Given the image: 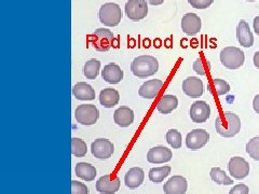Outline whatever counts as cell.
<instances>
[{"instance_id":"6da1fadb","label":"cell","mask_w":259,"mask_h":194,"mask_svg":"<svg viewBox=\"0 0 259 194\" xmlns=\"http://www.w3.org/2000/svg\"><path fill=\"white\" fill-rule=\"evenodd\" d=\"M216 132L226 138H231L241 131V120L238 115L230 111H225L215 121Z\"/></svg>"},{"instance_id":"7a4b0ae2","label":"cell","mask_w":259,"mask_h":194,"mask_svg":"<svg viewBox=\"0 0 259 194\" xmlns=\"http://www.w3.org/2000/svg\"><path fill=\"white\" fill-rule=\"evenodd\" d=\"M159 69V63L156 58L150 55L137 56L131 64L133 75L139 78H147L155 75Z\"/></svg>"},{"instance_id":"3957f363","label":"cell","mask_w":259,"mask_h":194,"mask_svg":"<svg viewBox=\"0 0 259 194\" xmlns=\"http://www.w3.org/2000/svg\"><path fill=\"white\" fill-rule=\"evenodd\" d=\"M244 61L245 55L239 47L227 46L221 52V62L228 69H238L242 67Z\"/></svg>"},{"instance_id":"277c9868","label":"cell","mask_w":259,"mask_h":194,"mask_svg":"<svg viewBox=\"0 0 259 194\" xmlns=\"http://www.w3.org/2000/svg\"><path fill=\"white\" fill-rule=\"evenodd\" d=\"M99 16L101 23L105 26L115 27L122 20V11L117 4L108 3L101 7Z\"/></svg>"},{"instance_id":"5b68a950","label":"cell","mask_w":259,"mask_h":194,"mask_svg":"<svg viewBox=\"0 0 259 194\" xmlns=\"http://www.w3.org/2000/svg\"><path fill=\"white\" fill-rule=\"evenodd\" d=\"M89 42L96 51L106 52L112 46L113 34L107 28H99L91 36H89Z\"/></svg>"},{"instance_id":"8992f818","label":"cell","mask_w":259,"mask_h":194,"mask_svg":"<svg viewBox=\"0 0 259 194\" xmlns=\"http://www.w3.org/2000/svg\"><path fill=\"white\" fill-rule=\"evenodd\" d=\"M75 118L78 123L90 126L97 122L100 118V111L94 105H80L75 111Z\"/></svg>"},{"instance_id":"52a82bcc","label":"cell","mask_w":259,"mask_h":194,"mask_svg":"<svg viewBox=\"0 0 259 194\" xmlns=\"http://www.w3.org/2000/svg\"><path fill=\"white\" fill-rule=\"evenodd\" d=\"M125 13L131 21L139 22L148 14L147 3L146 0H128L125 5Z\"/></svg>"},{"instance_id":"ba28073f","label":"cell","mask_w":259,"mask_h":194,"mask_svg":"<svg viewBox=\"0 0 259 194\" xmlns=\"http://www.w3.org/2000/svg\"><path fill=\"white\" fill-rule=\"evenodd\" d=\"M209 140V134L206 132L205 129L198 128V129H193L191 131L187 137H186V146L187 148L196 151L200 150L204 147V146L208 142Z\"/></svg>"},{"instance_id":"9c48e42d","label":"cell","mask_w":259,"mask_h":194,"mask_svg":"<svg viewBox=\"0 0 259 194\" xmlns=\"http://www.w3.org/2000/svg\"><path fill=\"white\" fill-rule=\"evenodd\" d=\"M228 169L230 175L234 178V179H244L249 174V163L241 157H234L231 158L228 163Z\"/></svg>"},{"instance_id":"30bf717a","label":"cell","mask_w":259,"mask_h":194,"mask_svg":"<svg viewBox=\"0 0 259 194\" xmlns=\"http://www.w3.org/2000/svg\"><path fill=\"white\" fill-rule=\"evenodd\" d=\"M91 152L97 159H109L115 152V147H113V143L110 140L99 138L92 142Z\"/></svg>"},{"instance_id":"8fae6325","label":"cell","mask_w":259,"mask_h":194,"mask_svg":"<svg viewBox=\"0 0 259 194\" xmlns=\"http://www.w3.org/2000/svg\"><path fill=\"white\" fill-rule=\"evenodd\" d=\"M210 117V107L204 101L193 103L190 107V118L194 123H204Z\"/></svg>"},{"instance_id":"7c38bea8","label":"cell","mask_w":259,"mask_h":194,"mask_svg":"<svg viewBox=\"0 0 259 194\" xmlns=\"http://www.w3.org/2000/svg\"><path fill=\"white\" fill-rule=\"evenodd\" d=\"M120 189V178H111L110 175L102 176L96 182V190L102 194H115Z\"/></svg>"},{"instance_id":"4fadbf2b","label":"cell","mask_w":259,"mask_h":194,"mask_svg":"<svg viewBox=\"0 0 259 194\" xmlns=\"http://www.w3.org/2000/svg\"><path fill=\"white\" fill-rule=\"evenodd\" d=\"M173 158L171 149L164 146H158V147L151 148L147 153V161L152 164H162L169 162Z\"/></svg>"},{"instance_id":"5bb4252c","label":"cell","mask_w":259,"mask_h":194,"mask_svg":"<svg viewBox=\"0 0 259 194\" xmlns=\"http://www.w3.org/2000/svg\"><path fill=\"white\" fill-rule=\"evenodd\" d=\"M188 183L186 178L176 175L169 178V179L164 183L163 191L165 194H185L187 192Z\"/></svg>"},{"instance_id":"9a60e30c","label":"cell","mask_w":259,"mask_h":194,"mask_svg":"<svg viewBox=\"0 0 259 194\" xmlns=\"http://www.w3.org/2000/svg\"><path fill=\"white\" fill-rule=\"evenodd\" d=\"M183 91L191 99H198L204 92L203 82L197 77H189L184 80Z\"/></svg>"},{"instance_id":"2e32d148","label":"cell","mask_w":259,"mask_h":194,"mask_svg":"<svg viewBox=\"0 0 259 194\" xmlns=\"http://www.w3.org/2000/svg\"><path fill=\"white\" fill-rule=\"evenodd\" d=\"M201 19L197 14L194 13H187L184 15L182 20V29L186 35L193 36L197 35L198 32L201 30Z\"/></svg>"},{"instance_id":"e0dca14e","label":"cell","mask_w":259,"mask_h":194,"mask_svg":"<svg viewBox=\"0 0 259 194\" xmlns=\"http://www.w3.org/2000/svg\"><path fill=\"white\" fill-rule=\"evenodd\" d=\"M162 86H163V81L159 79H153L146 81V82L140 87L139 94L143 99L153 100L156 99L158 94L160 93Z\"/></svg>"},{"instance_id":"ac0fdd59","label":"cell","mask_w":259,"mask_h":194,"mask_svg":"<svg viewBox=\"0 0 259 194\" xmlns=\"http://www.w3.org/2000/svg\"><path fill=\"white\" fill-rule=\"evenodd\" d=\"M102 78L110 84H117L123 79V71L115 63H110L104 67Z\"/></svg>"},{"instance_id":"d6986e66","label":"cell","mask_w":259,"mask_h":194,"mask_svg":"<svg viewBox=\"0 0 259 194\" xmlns=\"http://www.w3.org/2000/svg\"><path fill=\"white\" fill-rule=\"evenodd\" d=\"M145 174L141 167H133L125 174L124 183L130 189H136L144 182Z\"/></svg>"},{"instance_id":"ffe728a7","label":"cell","mask_w":259,"mask_h":194,"mask_svg":"<svg viewBox=\"0 0 259 194\" xmlns=\"http://www.w3.org/2000/svg\"><path fill=\"white\" fill-rule=\"evenodd\" d=\"M237 37L239 43L244 47H250L254 44V37L248 24L245 21H241L237 28Z\"/></svg>"},{"instance_id":"44dd1931","label":"cell","mask_w":259,"mask_h":194,"mask_svg":"<svg viewBox=\"0 0 259 194\" xmlns=\"http://www.w3.org/2000/svg\"><path fill=\"white\" fill-rule=\"evenodd\" d=\"M115 123L121 127H127L134 122V112L128 107H120L113 113Z\"/></svg>"},{"instance_id":"7402d4cb","label":"cell","mask_w":259,"mask_h":194,"mask_svg":"<svg viewBox=\"0 0 259 194\" xmlns=\"http://www.w3.org/2000/svg\"><path fill=\"white\" fill-rule=\"evenodd\" d=\"M72 94L79 101H93L95 99L94 88L85 82H78L72 87Z\"/></svg>"},{"instance_id":"603a6c76","label":"cell","mask_w":259,"mask_h":194,"mask_svg":"<svg viewBox=\"0 0 259 194\" xmlns=\"http://www.w3.org/2000/svg\"><path fill=\"white\" fill-rule=\"evenodd\" d=\"M120 95L115 88H104L100 94V103L105 108H112L119 103Z\"/></svg>"},{"instance_id":"cb8c5ba5","label":"cell","mask_w":259,"mask_h":194,"mask_svg":"<svg viewBox=\"0 0 259 194\" xmlns=\"http://www.w3.org/2000/svg\"><path fill=\"white\" fill-rule=\"evenodd\" d=\"M178 106V100L174 95H163L157 104V110L163 115H168Z\"/></svg>"},{"instance_id":"d4e9b609","label":"cell","mask_w":259,"mask_h":194,"mask_svg":"<svg viewBox=\"0 0 259 194\" xmlns=\"http://www.w3.org/2000/svg\"><path fill=\"white\" fill-rule=\"evenodd\" d=\"M75 171L76 175L85 181H92L96 177V168L91 164L84 163V162H80V163H78L76 165Z\"/></svg>"},{"instance_id":"484cf974","label":"cell","mask_w":259,"mask_h":194,"mask_svg":"<svg viewBox=\"0 0 259 194\" xmlns=\"http://www.w3.org/2000/svg\"><path fill=\"white\" fill-rule=\"evenodd\" d=\"M209 176L212 178V180L216 182L217 184H225V185H230L233 183V180L231 178L225 173V171L221 167H213L210 169Z\"/></svg>"},{"instance_id":"4316f807","label":"cell","mask_w":259,"mask_h":194,"mask_svg":"<svg viewBox=\"0 0 259 194\" xmlns=\"http://www.w3.org/2000/svg\"><path fill=\"white\" fill-rule=\"evenodd\" d=\"M169 173H171V166H161L151 168L149 171V179L155 183H160L165 179L169 175Z\"/></svg>"},{"instance_id":"83f0119b","label":"cell","mask_w":259,"mask_h":194,"mask_svg":"<svg viewBox=\"0 0 259 194\" xmlns=\"http://www.w3.org/2000/svg\"><path fill=\"white\" fill-rule=\"evenodd\" d=\"M100 68H101L100 61L92 59L85 63L84 67H83V74L88 79L94 80V79H96L97 76H99Z\"/></svg>"},{"instance_id":"f1b7e54d","label":"cell","mask_w":259,"mask_h":194,"mask_svg":"<svg viewBox=\"0 0 259 194\" xmlns=\"http://www.w3.org/2000/svg\"><path fill=\"white\" fill-rule=\"evenodd\" d=\"M88 147L87 142L80 138H72L71 139V153L72 156L77 158H83L87 156Z\"/></svg>"},{"instance_id":"f546056e","label":"cell","mask_w":259,"mask_h":194,"mask_svg":"<svg viewBox=\"0 0 259 194\" xmlns=\"http://www.w3.org/2000/svg\"><path fill=\"white\" fill-rule=\"evenodd\" d=\"M193 70L200 76H206L210 70V63L203 55H201L200 58L197 59L196 62L193 63Z\"/></svg>"},{"instance_id":"4dcf8cb0","label":"cell","mask_w":259,"mask_h":194,"mask_svg":"<svg viewBox=\"0 0 259 194\" xmlns=\"http://www.w3.org/2000/svg\"><path fill=\"white\" fill-rule=\"evenodd\" d=\"M182 134L177 129H169L166 133V141L173 149L182 148Z\"/></svg>"},{"instance_id":"1f68e13d","label":"cell","mask_w":259,"mask_h":194,"mask_svg":"<svg viewBox=\"0 0 259 194\" xmlns=\"http://www.w3.org/2000/svg\"><path fill=\"white\" fill-rule=\"evenodd\" d=\"M247 155L255 161H259V136L254 137L246 143Z\"/></svg>"},{"instance_id":"d6a6232c","label":"cell","mask_w":259,"mask_h":194,"mask_svg":"<svg viewBox=\"0 0 259 194\" xmlns=\"http://www.w3.org/2000/svg\"><path fill=\"white\" fill-rule=\"evenodd\" d=\"M212 86L214 88V93H216L218 96L225 95L227 93H229L230 91L229 83L222 79H214L212 82Z\"/></svg>"},{"instance_id":"836d02e7","label":"cell","mask_w":259,"mask_h":194,"mask_svg":"<svg viewBox=\"0 0 259 194\" xmlns=\"http://www.w3.org/2000/svg\"><path fill=\"white\" fill-rule=\"evenodd\" d=\"M71 194H89L87 184L76 180L71 181Z\"/></svg>"},{"instance_id":"e575fe53","label":"cell","mask_w":259,"mask_h":194,"mask_svg":"<svg viewBox=\"0 0 259 194\" xmlns=\"http://www.w3.org/2000/svg\"><path fill=\"white\" fill-rule=\"evenodd\" d=\"M191 7L196 8V9H207L208 7L212 6L214 0H188Z\"/></svg>"},{"instance_id":"d590c367","label":"cell","mask_w":259,"mask_h":194,"mask_svg":"<svg viewBox=\"0 0 259 194\" xmlns=\"http://www.w3.org/2000/svg\"><path fill=\"white\" fill-rule=\"evenodd\" d=\"M249 193V188L246 184L239 183L229 191V194H248Z\"/></svg>"},{"instance_id":"8d00e7d4","label":"cell","mask_w":259,"mask_h":194,"mask_svg":"<svg viewBox=\"0 0 259 194\" xmlns=\"http://www.w3.org/2000/svg\"><path fill=\"white\" fill-rule=\"evenodd\" d=\"M253 108H254V110L258 113L259 115V94L258 95H256L255 97H254V101H253Z\"/></svg>"},{"instance_id":"74e56055","label":"cell","mask_w":259,"mask_h":194,"mask_svg":"<svg viewBox=\"0 0 259 194\" xmlns=\"http://www.w3.org/2000/svg\"><path fill=\"white\" fill-rule=\"evenodd\" d=\"M254 30L256 34L259 36V15L254 19Z\"/></svg>"},{"instance_id":"f35d334b","label":"cell","mask_w":259,"mask_h":194,"mask_svg":"<svg viewBox=\"0 0 259 194\" xmlns=\"http://www.w3.org/2000/svg\"><path fill=\"white\" fill-rule=\"evenodd\" d=\"M253 61H254V65H255V67L259 69V51H257V52L255 53Z\"/></svg>"},{"instance_id":"ab89813d","label":"cell","mask_w":259,"mask_h":194,"mask_svg":"<svg viewBox=\"0 0 259 194\" xmlns=\"http://www.w3.org/2000/svg\"><path fill=\"white\" fill-rule=\"evenodd\" d=\"M151 6H160L164 3V0H147Z\"/></svg>"},{"instance_id":"60d3db41","label":"cell","mask_w":259,"mask_h":194,"mask_svg":"<svg viewBox=\"0 0 259 194\" xmlns=\"http://www.w3.org/2000/svg\"><path fill=\"white\" fill-rule=\"evenodd\" d=\"M246 2H255V0H246Z\"/></svg>"}]
</instances>
